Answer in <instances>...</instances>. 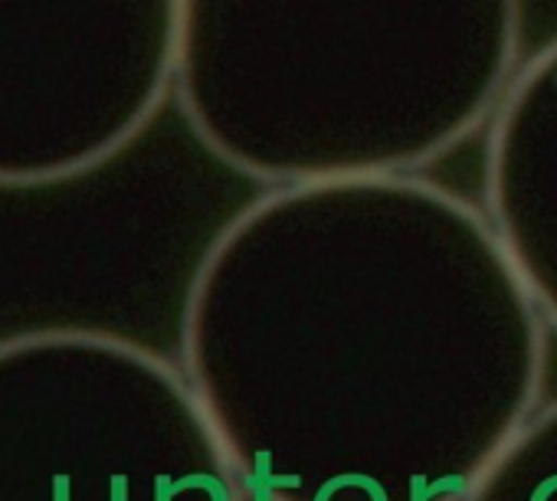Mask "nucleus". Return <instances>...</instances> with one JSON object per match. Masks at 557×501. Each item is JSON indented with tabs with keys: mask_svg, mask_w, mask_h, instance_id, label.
I'll list each match as a JSON object with an SVG mask.
<instances>
[{
	"mask_svg": "<svg viewBox=\"0 0 557 501\" xmlns=\"http://www.w3.org/2000/svg\"><path fill=\"white\" fill-rule=\"evenodd\" d=\"M521 50V0H181L184 112L265 184L417 174L479 131Z\"/></svg>",
	"mask_w": 557,
	"mask_h": 501,
	"instance_id": "f257e3e1",
	"label": "nucleus"
},
{
	"mask_svg": "<svg viewBox=\"0 0 557 501\" xmlns=\"http://www.w3.org/2000/svg\"><path fill=\"white\" fill-rule=\"evenodd\" d=\"M485 216L511 266L557 302V37L515 70L488 118Z\"/></svg>",
	"mask_w": 557,
	"mask_h": 501,
	"instance_id": "f03ea898",
	"label": "nucleus"
},
{
	"mask_svg": "<svg viewBox=\"0 0 557 501\" xmlns=\"http://www.w3.org/2000/svg\"><path fill=\"white\" fill-rule=\"evenodd\" d=\"M112 498L115 501H125V478H115L112 481Z\"/></svg>",
	"mask_w": 557,
	"mask_h": 501,
	"instance_id": "7ed1b4c3",
	"label": "nucleus"
}]
</instances>
